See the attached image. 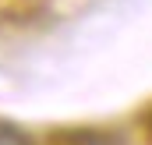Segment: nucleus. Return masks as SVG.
I'll use <instances>...</instances> for the list:
<instances>
[{"label": "nucleus", "instance_id": "1", "mask_svg": "<svg viewBox=\"0 0 152 145\" xmlns=\"http://www.w3.org/2000/svg\"><path fill=\"white\" fill-rule=\"evenodd\" d=\"M75 145H127L117 135H103V131H85L81 138H75Z\"/></svg>", "mask_w": 152, "mask_h": 145}, {"label": "nucleus", "instance_id": "2", "mask_svg": "<svg viewBox=\"0 0 152 145\" xmlns=\"http://www.w3.org/2000/svg\"><path fill=\"white\" fill-rule=\"evenodd\" d=\"M0 145H32V142H28L25 131H18V127H11V124L0 120Z\"/></svg>", "mask_w": 152, "mask_h": 145}]
</instances>
